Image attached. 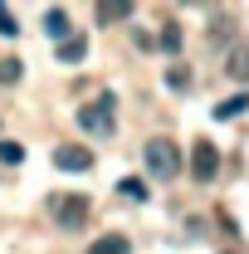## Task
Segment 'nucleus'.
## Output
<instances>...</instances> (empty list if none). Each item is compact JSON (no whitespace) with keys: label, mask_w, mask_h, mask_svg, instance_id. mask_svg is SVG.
Segmentation results:
<instances>
[{"label":"nucleus","mask_w":249,"mask_h":254,"mask_svg":"<svg viewBox=\"0 0 249 254\" xmlns=\"http://www.w3.org/2000/svg\"><path fill=\"white\" fill-rule=\"evenodd\" d=\"M78 127H83V132H93V137H113V132H118L113 98L103 93V98H93V103H83V108H78Z\"/></svg>","instance_id":"f257e3e1"},{"label":"nucleus","mask_w":249,"mask_h":254,"mask_svg":"<svg viewBox=\"0 0 249 254\" xmlns=\"http://www.w3.org/2000/svg\"><path fill=\"white\" fill-rule=\"evenodd\" d=\"M147 166H152V176L171 181V176L181 171V147H176L171 137H152V142H147Z\"/></svg>","instance_id":"f03ea898"},{"label":"nucleus","mask_w":249,"mask_h":254,"mask_svg":"<svg viewBox=\"0 0 249 254\" xmlns=\"http://www.w3.org/2000/svg\"><path fill=\"white\" fill-rule=\"evenodd\" d=\"M88 210H93L88 195H59V200H54V220H59L63 230H78V225L88 220Z\"/></svg>","instance_id":"7ed1b4c3"},{"label":"nucleus","mask_w":249,"mask_h":254,"mask_svg":"<svg viewBox=\"0 0 249 254\" xmlns=\"http://www.w3.org/2000/svg\"><path fill=\"white\" fill-rule=\"evenodd\" d=\"M215 171H220V152H215V142H195V147H190V176L205 186V181H215Z\"/></svg>","instance_id":"20e7f679"},{"label":"nucleus","mask_w":249,"mask_h":254,"mask_svg":"<svg viewBox=\"0 0 249 254\" xmlns=\"http://www.w3.org/2000/svg\"><path fill=\"white\" fill-rule=\"evenodd\" d=\"M54 166H59V171H88V166H93V152L78 147V142H68V147L54 152Z\"/></svg>","instance_id":"39448f33"},{"label":"nucleus","mask_w":249,"mask_h":254,"mask_svg":"<svg viewBox=\"0 0 249 254\" xmlns=\"http://www.w3.org/2000/svg\"><path fill=\"white\" fill-rule=\"evenodd\" d=\"M98 25H123V20H132V5L127 0H98Z\"/></svg>","instance_id":"423d86ee"},{"label":"nucleus","mask_w":249,"mask_h":254,"mask_svg":"<svg viewBox=\"0 0 249 254\" xmlns=\"http://www.w3.org/2000/svg\"><path fill=\"white\" fill-rule=\"evenodd\" d=\"M88 254H132V240L113 230V235H98L93 245H88Z\"/></svg>","instance_id":"0eeeda50"},{"label":"nucleus","mask_w":249,"mask_h":254,"mask_svg":"<svg viewBox=\"0 0 249 254\" xmlns=\"http://www.w3.org/2000/svg\"><path fill=\"white\" fill-rule=\"evenodd\" d=\"M83 54H88V39L83 34H68L59 44V64H83Z\"/></svg>","instance_id":"6e6552de"},{"label":"nucleus","mask_w":249,"mask_h":254,"mask_svg":"<svg viewBox=\"0 0 249 254\" xmlns=\"http://www.w3.org/2000/svg\"><path fill=\"white\" fill-rule=\"evenodd\" d=\"M44 30L63 44V39H68V30H73V25H68V10H49V15H44Z\"/></svg>","instance_id":"1a4fd4ad"},{"label":"nucleus","mask_w":249,"mask_h":254,"mask_svg":"<svg viewBox=\"0 0 249 254\" xmlns=\"http://www.w3.org/2000/svg\"><path fill=\"white\" fill-rule=\"evenodd\" d=\"M245 108H249V93H235V98H225V103L215 108V118H220V123H230V118H240Z\"/></svg>","instance_id":"9d476101"},{"label":"nucleus","mask_w":249,"mask_h":254,"mask_svg":"<svg viewBox=\"0 0 249 254\" xmlns=\"http://www.w3.org/2000/svg\"><path fill=\"white\" fill-rule=\"evenodd\" d=\"M230 73H235L240 83H249V44H240V49H235V59H230Z\"/></svg>","instance_id":"9b49d317"},{"label":"nucleus","mask_w":249,"mask_h":254,"mask_svg":"<svg viewBox=\"0 0 249 254\" xmlns=\"http://www.w3.org/2000/svg\"><path fill=\"white\" fill-rule=\"evenodd\" d=\"M20 161H25V147L5 137V142H0V166H20Z\"/></svg>","instance_id":"f8f14e48"},{"label":"nucleus","mask_w":249,"mask_h":254,"mask_svg":"<svg viewBox=\"0 0 249 254\" xmlns=\"http://www.w3.org/2000/svg\"><path fill=\"white\" fill-rule=\"evenodd\" d=\"M20 73H25V64H20V59H0V83H5V88L20 83Z\"/></svg>","instance_id":"ddd939ff"},{"label":"nucleus","mask_w":249,"mask_h":254,"mask_svg":"<svg viewBox=\"0 0 249 254\" xmlns=\"http://www.w3.org/2000/svg\"><path fill=\"white\" fill-rule=\"evenodd\" d=\"M118 190H123L127 200H147V186H142L137 176H123V181H118Z\"/></svg>","instance_id":"4468645a"},{"label":"nucleus","mask_w":249,"mask_h":254,"mask_svg":"<svg viewBox=\"0 0 249 254\" xmlns=\"http://www.w3.org/2000/svg\"><path fill=\"white\" fill-rule=\"evenodd\" d=\"M161 49H166V54L181 49V25H161Z\"/></svg>","instance_id":"2eb2a0df"},{"label":"nucleus","mask_w":249,"mask_h":254,"mask_svg":"<svg viewBox=\"0 0 249 254\" xmlns=\"http://www.w3.org/2000/svg\"><path fill=\"white\" fill-rule=\"evenodd\" d=\"M166 83H171V88H186L190 73H186V68H166Z\"/></svg>","instance_id":"dca6fc26"},{"label":"nucleus","mask_w":249,"mask_h":254,"mask_svg":"<svg viewBox=\"0 0 249 254\" xmlns=\"http://www.w3.org/2000/svg\"><path fill=\"white\" fill-rule=\"evenodd\" d=\"M0 34H20V25H15V15L0 5Z\"/></svg>","instance_id":"f3484780"}]
</instances>
